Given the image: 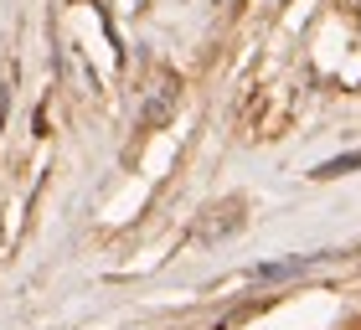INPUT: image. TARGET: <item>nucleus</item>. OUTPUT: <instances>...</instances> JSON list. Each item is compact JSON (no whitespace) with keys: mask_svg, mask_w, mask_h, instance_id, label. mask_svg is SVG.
Masks as SVG:
<instances>
[{"mask_svg":"<svg viewBox=\"0 0 361 330\" xmlns=\"http://www.w3.org/2000/svg\"><path fill=\"white\" fill-rule=\"evenodd\" d=\"M243 217H248V207L243 202H222V207H212V217L196 227V238L202 243H217V238H227L233 227H243Z\"/></svg>","mask_w":361,"mask_h":330,"instance_id":"obj_1","label":"nucleus"},{"mask_svg":"<svg viewBox=\"0 0 361 330\" xmlns=\"http://www.w3.org/2000/svg\"><path fill=\"white\" fill-rule=\"evenodd\" d=\"M315 258H325V253H300V258H274V263H258V269H253V279H289V274L310 269Z\"/></svg>","mask_w":361,"mask_h":330,"instance_id":"obj_2","label":"nucleus"},{"mask_svg":"<svg viewBox=\"0 0 361 330\" xmlns=\"http://www.w3.org/2000/svg\"><path fill=\"white\" fill-rule=\"evenodd\" d=\"M356 165H361V150H356V155H336V160H325V165H320L315 176H320V181H336V176H346V171H356Z\"/></svg>","mask_w":361,"mask_h":330,"instance_id":"obj_3","label":"nucleus"}]
</instances>
